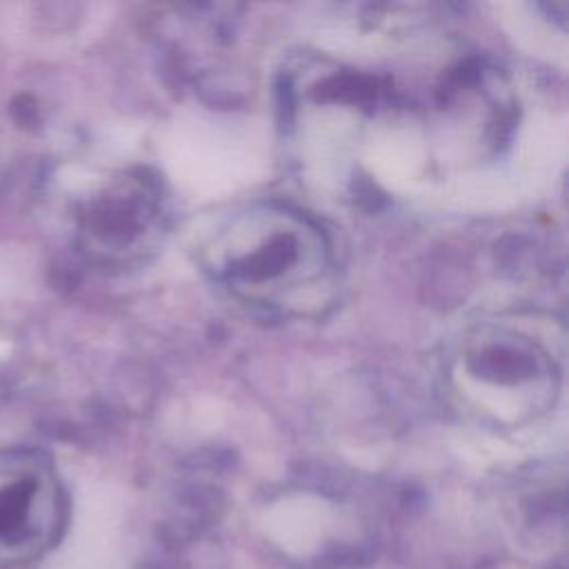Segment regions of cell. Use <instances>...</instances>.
Returning <instances> with one entry per match:
<instances>
[{
    "instance_id": "1",
    "label": "cell",
    "mask_w": 569,
    "mask_h": 569,
    "mask_svg": "<svg viewBox=\"0 0 569 569\" xmlns=\"http://www.w3.org/2000/svg\"><path fill=\"white\" fill-rule=\"evenodd\" d=\"M200 264L229 298L269 318H320L336 302L338 267L325 229L282 202H253L220 220Z\"/></svg>"
},
{
    "instance_id": "2",
    "label": "cell",
    "mask_w": 569,
    "mask_h": 569,
    "mask_svg": "<svg viewBox=\"0 0 569 569\" xmlns=\"http://www.w3.org/2000/svg\"><path fill=\"white\" fill-rule=\"evenodd\" d=\"M447 378L451 396L469 416L522 425L553 407L560 369L538 338L505 325H482L460 340Z\"/></svg>"
},
{
    "instance_id": "3",
    "label": "cell",
    "mask_w": 569,
    "mask_h": 569,
    "mask_svg": "<svg viewBox=\"0 0 569 569\" xmlns=\"http://www.w3.org/2000/svg\"><path fill=\"white\" fill-rule=\"evenodd\" d=\"M167 218L160 178L140 167L118 169L89 184L73 202V242L100 267H131L158 251Z\"/></svg>"
}]
</instances>
